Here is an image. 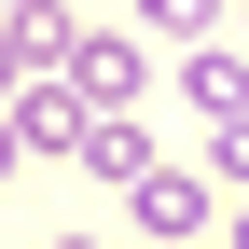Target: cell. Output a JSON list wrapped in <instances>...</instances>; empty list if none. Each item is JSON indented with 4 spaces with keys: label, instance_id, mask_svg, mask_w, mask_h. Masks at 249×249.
Here are the masks:
<instances>
[{
    "label": "cell",
    "instance_id": "cell-5",
    "mask_svg": "<svg viewBox=\"0 0 249 249\" xmlns=\"http://www.w3.org/2000/svg\"><path fill=\"white\" fill-rule=\"evenodd\" d=\"M70 249H97V235H70Z\"/></svg>",
    "mask_w": 249,
    "mask_h": 249
},
{
    "label": "cell",
    "instance_id": "cell-3",
    "mask_svg": "<svg viewBox=\"0 0 249 249\" xmlns=\"http://www.w3.org/2000/svg\"><path fill=\"white\" fill-rule=\"evenodd\" d=\"M139 222H152V235H194V222H208V194H194V180H152V194H139Z\"/></svg>",
    "mask_w": 249,
    "mask_h": 249
},
{
    "label": "cell",
    "instance_id": "cell-4",
    "mask_svg": "<svg viewBox=\"0 0 249 249\" xmlns=\"http://www.w3.org/2000/svg\"><path fill=\"white\" fill-rule=\"evenodd\" d=\"M208 180H249V124H208Z\"/></svg>",
    "mask_w": 249,
    "mask_h": 249
},
{
    "label": "cell",
    "instance_id": "cell-7",
    "mask_svg": "<svg viewBox=\"0 0 249 249\" xmlns=\"http://www.w3.org/2000/svg\"><path fill=\"white\" fill-rule=\"evenodd\" d=\"M235 14H249V0H235Z\"/></svg>",
    "mask_w": 249,
    "mask_h": 249
},
{
    "label": "cell",
    "instance_id": "cell-1",
    "mask_svg": "<svg viewBox=\"0 0 249 249\" xmlns=\"http://www.w3.org/2000/svg\"><path fill=\"white\" fill-rule=\"evenodd\" d=\"M194 111L208 124H249V55H194Z\"/></svg>",
    "mask_w": 249,
    "mask_h": 249
},
{
    "label": "cell",
    "instance_id": "cell-6",
    "mask_svg": "<svg viewBox=\"0 0 249 249\" xmlns=\"http://www.w3.org/2000/svg\"><path fill=\"white\" fill-rule=\"evenodd\" d=\"M235 249H249V222H235Z\"/></svg>",
    "mask_w": 249,
    "mask_h": 249
},
{
    "label": "cell",
    "instance_id": "cell-2",
    "mask_svg": "<svg viewBox=\"0 0 249 249\" xmlns=\"http://www.w3.org/2000/svg\"><path fill=\"white\" fill-rule=\"evenodd\" d=\"M83 166H97V180H139V166H152V139H139L124 111H97V139H83Z\"/></svg>",
    "mask_w": 249,
    "mask_h": 249
}]
</instances>
